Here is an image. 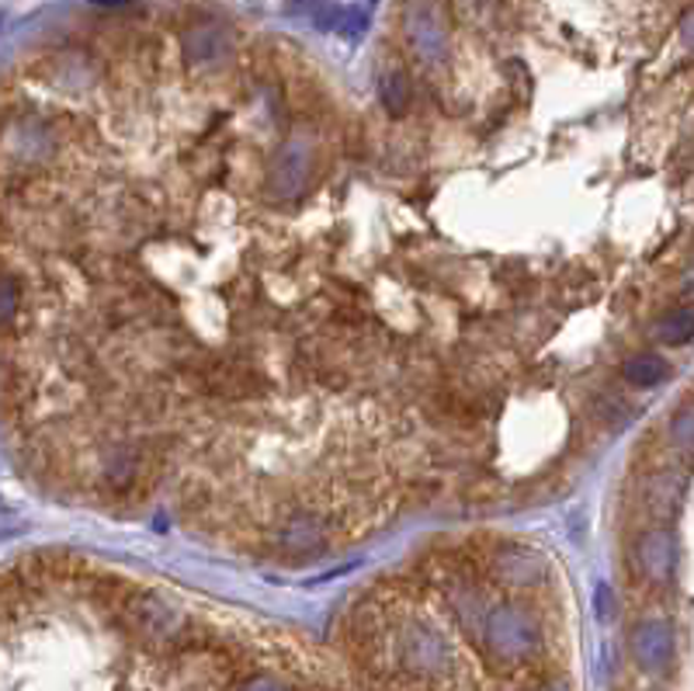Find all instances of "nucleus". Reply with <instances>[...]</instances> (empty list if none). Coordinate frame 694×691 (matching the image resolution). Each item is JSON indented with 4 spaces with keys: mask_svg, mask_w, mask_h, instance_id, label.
<instances>
[{
    "mask_svg": "<svg viewBox=\"0 0 694 691\" xmlns=\"http://www.w3.org/2000/svg\"><path fill=\"white\" fill-rule=\"evenodd\" d=\"M482 639H487V650L497 660L517 664V660H528L538 650L542 630L532 612L517 609V604H497V609L482 619Z\"/></svg>",
    "mask_w": 694,
    "mask_h": 691,
    "instance_id": "nucleus-1",
    "label": "nucleus"
},
{
    "mask_svg": "<svg viewBox=\"0 0 694 691\" xmlns=\"http://www.w3.org/2000/svg\"><path fill=\"white\" fill-rule=\"evenodd\" d=\"M88 4H94V8H122V4H129V0H88Z\"/></svg>",
    "mask_w": 694,
    "mask_h": 691,
    "instance_id": "nucleus-18",
    "label": "nucleus"
},
{
    "mask_svg": "<svg viewBox=\"0 0 694 691\" xmlns=\"http://www.w3.org/2000/svg\"><path fill=\"white\" fill-rule=\"evenodd\" d=\"M378 101L386 104V112L389 115H407L410 109V101H413V88H410V77L407 70H399V67H386L383 77H378Z\"/></svg>",
    "mask_w": 694,
    "mask_h": 691,
    "instance_id": "nucleus-12",
    "label": "nucleus"
},
{
    "mask_svg": "<svg viewBox=\"0 0 694 691\" xmlns=\"http://www.w3.org/2000/svg\"><path fill=\"white\" fill-rule=\"evenodd\" d=\"M240 691H288L285 684H278L275 678H254V681H247Z\"/></svg>",
    "mask_w": 694,
    "mask_h": 691,
    "instance_id": "nucleus-17",
    "label": "nucleus"
},
{
    "mask_svg": "<svg viewBox=\"0 0 694 691\" xmlns=\"http://www.w3.org/2000/svg\"><path fill=\"white\" fill-rule=\"evenodd\" d=\"M633 654L646 671H667L674 660V630L667 622H639L633 630Z\"/></svg>",
    "mask_w": 694,
    "mask_h": 691,
    "instance_id": "nucleus-8",
    "label": "nucleus"
},
{
    "mask_svg": "<svg viewBox=\"0 0 694 691\" xmlns=\"http://www.w3.org/2000/svg\"><path fill=\"white\" fill-rule=\"evenodd\" d=\"M312 174V143L306 136H288L268 163V192L275 199H299Z\"/></svg>",
    "mask_w": 694,
    "mask_h": 691,
    "instance_id": "nucleus-3",
    "label": "nucleus"
},
{
    "mask_svg": "<svg viewBox=\"0 0 694 691\" xmlns=\"http://www.w3.org/2000/svg\"><path fill=\"white\" fill-rule=\"evenodd\" d=\"M399 29H403L407 49L424 67H441L448 59V25L434 0H410L399 18Z\"/></svg>",
    "mask_w": 694,
    "mask_h": 691,
    "instance_id": "nucleus-2",
    "label": "nucleus"
},
{
    "mask_svg": "<svg viewBox=\"0 0 694 691\" xmlns=\"http://www.w3.org/2000/svg\"><path fill=\"white\" fill-rule=\"evenodd\" d=\"M636 563L649 584H667L678 570V539L667 529H649L636 539Z\"/></svg>",
    "mask_w": 694,
    "mask_h": 691,
    "instance_id": "nucleus-7",
    "label": "nucleus"
},
{
    "mask_svg": "<svg viewBox=\"0 0 694 691\" xmlns=\"http://www.w3.org/2000/svg\"><path fill=\"white\" fill-rule=\"evenodd\" d=\"M333 32H338L341 38H348V42L362 38L368 32V11L365 8H341L338 21H333Z\"/></svg>",
    "mask_w": 694,
    "mask_h": 691,
    "instance_id": "nucleus-14",
    "label": "nucleus"
},
{
    "mask_svg": "<svg viewBox=\"0 0 694 691\" xmlns=\"http://www.w3.org/2000/svg\"><path fill=\"white\" fill-rule=\"evenodd\" d=\"M234 49V35L219 21H198L181 35V56L192 70H213Z\"/></svg>",
    "mask_w": 694,
    "mask_h": 691,
    "instance_id": "nucleus-5",
    "label": "nucleus"
},
{
    "mask_svg": "<svg viewBox=\"0 0 694 691\" xmlns=\"http://www.w3.org/2000/svg\"><path fill=\"white\" fill-rule=\"evenodd\" d=\"M490 570L500 584H511V588H535L549 577V563L532 546H500L490 559Z\"/></svg>",
    "mask_w": 694,
    "mask_h": 691,
    "instance_id": "nucleus-6",
    "label": "nucleus"
},
{
    "mask_svg": "<svg viewBox=\"0 0 694 691\" xmlns=\"http://www.w3.org/2000/svg\"><path fill=\"white\" fill-rule=\"evenodd\" d=\"M694 338V313L691 306H678L660 317V341L670 348H684Z\"/></svg>",
    "mask_w": 694,
    "mask_h": 691,
    "instance_id": "nucleus-13",
    "label": "nucleus"
},
{
    "mask_svg": "<svg viewBox=\"0 0 694 691\" xmlns=\"http://www.w3.org/2000/svg\"><path fill=\"white\" fill-rule=\"evenodd\" d=\"M622 375L633 386H660V383H667L670 375H674V369H670V362L663 359V354H657V351H642V354H633V359H628L625 365H622Z\"/></svg>",
    "mask_w": 694,
    "mask_h": 691,
    "instance_id": "nucleus-11",
    "label": "nucleus"
},
{
    "mask_svg": "<svg viewBox=\"0 0 694 691\" xmlns=\"http://www.w3.org/2000/svg\"><path fill=\"white\" fill-rule=\"evenodd\" d=\"M399 657L410 667L413 675H441L452 664V650L448 643L441 639V633H434L431 625H407L403 636H399Z\"/></svg>",
    "mask_w": 694,
    "mask_h": 691,
    "instance_id": "nucleus-4",
    "label": "nucleus"
},
{
    "mask_svg": "<svg viewBox=\"0 0 694 691\" xmlns=\"http://www.w3.org/2000/svg\"><path fill=\"white\" fill-rule=\"evenodd\" d=\"M18 309H21V285L8 271H0V327H11Z\"/></svg>",
    "mask_w": 694,
    "mask_h": 691,
    "instance_id": "nucleus-15",
    "label": "nucleus"
},
{
    "mask_svg": "<svg viewBox=\"0 0 694 691\" xmlns=\"http://www.w3.org/2000/svg\"><path fill=\"white\" fill-rule=\"evenodd\" d=\"M133 619L146 636H171L181 625V612L163 598H139L133 604Z\"/></svg>",
    "mask_w": 694,
    "mask_h": 691,
    "instance_id": "nucleus-10",
    "label": "nucleus"
},
{
    "mask_svg": "<svg viewBox=\"0 0 694 691\" xmlns=\"http://www.w3.org/2000/svg\"><path fill=\"white\" fill-rule=\"evenodd\" d=\"M538 691H566L562 684H545V688H538Z\"/></svg>",
    "mask_w": 694,
    "mask_h": 691,
    "instance_id": "nucleus-19",
    "label": "nucleus"
},
{
    "mask_svg": "<svg viewBox=\"0 0 694 691\" xmlns=\"http://www.w3.org/2000/svg\"><path fill=\"white\" fill-rule=\"evenodd\" d=\"M670 434H674V442L681 445V449H691V407H681V414L674 417V421H670Z\"/></svg>",
    "mask_w": 694,
    "mask_h": 691,
    "instance_id": "nucleus-16",
    "label": "nucleus"
},
{
    "mask_svg": "<svg viewBox=\"0 0 694 691\" xmlns=\"http://www.w3.org/2000/svg\"><path fill=\"white\" fill-rule=\"evenodd\" d=\"M323 539H327V529H323V521L317 514H292L285 525L278 529V546L285 553H312V550H320L323 546Z\"/></svg>",
    "mask_w": 694,
    "mask_h": 691,
    "instance_id": "nucleus-9",
    "label": "nucleus"
}]
</instances>
